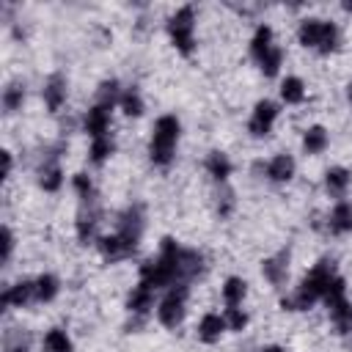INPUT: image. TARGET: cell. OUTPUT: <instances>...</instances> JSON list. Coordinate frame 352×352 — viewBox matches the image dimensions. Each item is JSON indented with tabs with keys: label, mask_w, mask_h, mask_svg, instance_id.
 Instances as JSON below:
<instances>
[{
	"label": "cell",
	"mask_w": 352,
	"mask_h": 352,
	"mask_svg": "<svg viewBox=\"0 0 352 352\" xmlns=\"http://www.w3.org/2000/svg\"><path fill=\"white\" fill-rule=\"evenodd\" d=\"M63 146H55V148H47V154H44V162L38 165V187L44 190V192H55V190H60V184H63V168H60V162H58V154L55 151H60Z\"/></svg>",
	"instance_id": "ba28073f"
},
{
	"label": "cell",
	"mask_w": 352,
	"mask_h": 352,
	"mask_svg": "<svg viewBox=\"0 0 352 352\" xmlns=\"http://www.w3.org/2000/svg\"><path fill=\"white\" fill-rule=\"evenodd\" d=\"M261 352H283V349H280V346H278V344H272V346H264V349H261Z\"/></svg>",
	"instance_id": "60d3db41"
},
{
	"label": "cell",
	"mask_w": 352,
	"mask_h": 352,
	"mask_svg": "<svg viewBox=\"0 0 352 352\" xmlns=\"http://www.w3.org/2000/svg\"><path fill=\"white\" fill-rule=\"evenodd\" d=\"M349 182H352V173H349L346 168H341V165L324 170V190H327L333 198H344Z\"/></svg>",
	"instance_id": "44dd1931"
},
{
	"label": "cell",
	"mask_w": 352,
	"mask_h": 352,
	"mask_svg": "<svg viewBox=\"0 0 352 352\" xmlns=\"http://www.w3.org/2000/svg\"><path fill=\"white\" fill-rule=\"evenodd\" d=\"M143 228H146V209H143V204H129V206L118 214L116 234H118L126 245H132V248L138 250L140 236H143Z\"/></svg>",
	"instance_id": "52a82bcc"
},
{
	"label": "cell",
	"mask_w": 352,
	"mask_h": 352,
	"mask_svg": "<svg viewBox=\"0 0 352 352\" xmlns=\"http://www.w3.org/2000/svg\"><path fill=\"white\" fill-rule=\"evenodd\" d=\"M30 349V333L11 327L3 338V352H28Z\"/></svg>",
	"instance_id": "4dcf8cb0"
},
{
	"label": "cell",
	"mask_w": 352,
	"mask_h": 352,
	"mask_svg": "<svg viewBox=\"0 0 352 352\" xmlns=\"http://www.w3.org/2000/svg\"><path fill=\"white\" fill-rule=\"evenodd\" d=\"M187 294H190L187 283H176V286H170L162 294V300L157 305V319H160L162 327H170L173 330V327L182 324L184 311H187Z\"/></svg>",
	"instance_id": "8992f818"
},
{
	"label": "cell",
	"mask_w": 352,
	"mask_h": 352,
	"mask_svg": "<svg viewBox=\"0 0 352 352\" xmlns=\"http://www.w3.org/2000/svg\"><path fill=\"white\" fill-rule=\"evenodd\" d=\"M154 292L157 289H151L148 283H143V280H138V286H132V292H129V297H126V311L132 314V316H148V311H151V305H154Z\"/></svg>",
	"instance_id": "5bb4252c"
},
{
	"label": "cell",
	"mask_w": 352,
	"mask_h": 352,
	"mask_svg": "<svg viewBox=\"0 0 352 352\" xmlns=\"http://www.w3.org/2000/svg\"><path fill=\"white\" fill-rule=\"evenodd\" d=\"M294 157L292 154H275L267 165H264V173H267V179L270 182H275V184H286V182H292V176H294Z\"/></svg>",
	"instance_id": "2e32d148"
},
{
	"label": "cell",
	"mask_w": 352,
	"mask_h": 352,
	"mask_svg": "<svg viewBox=\"0 0 352 352\" xmlns=\"http://www.w3.org/2000/svg\"><path fill=\"white\" fill-rule=\"evenodd\" d=\"M226 324H228V330H245V324H248V314L239 308V305H234V308H226Z\"/></svg>",
	"instance_id": "74e56055"
},
{
	"label": "cell",
	"mask_w": 352,
	"mask_h": 352,
	"mask_svg": "<svg viewBox=\"0 0 352 352\" xmlns=\"http://www.w3.org/2000/svg\"><path fill=\"white\" fill-rule=\"evenodd\" d=\"M327 143H330V135H327V129L319 126V124L308 126L305 135H302V148H305V154H322V151L327 148Z\"/></svg>",
	"instance_id": "cb8c5ba5"
},
{
	"label": "cell",
	"mask_w": 352,
	"mask_h": 352,
	"mask_svg": "<svg viewBox=\"0 0 352 352\" xmlns=\"http://www.w3.org/2000/svg\"><path fill=\"white\" fill-rule=\"evenodd\" d=\"M327 314H330V322L336 324V330L341 336H349L352 333V302L344 297V300H336L327 305Z\"/></svg>",
	"instance_id": "ffe728a7"
},
{
	"label": "cell",
	"mask_w": 352,
	"mask_h": 352,
	"mask_svg": "<svg viewBox=\"0 0 352 352\" xmlns=\"http://www.w3.org/2000/svg\"><path fill=\"white\" fill-rule=\"evenodd\" d=\"M204 270V253L192 248H182L176 239L165 236L160 253L140 264V280L151 289H170L176 283H190Z\"/></svg>",
	"instance_id": "6da1fadb"
},
{
	"label": "cell",
	"mask_w": 352,
	"mask_h": 352,
	"mask_svg": "<svg viewBox=\"0 0 352 352\" xmlns=\"http://www.w3.org/2000/svg\"><path fill=\"white\" fill-rule=\"evenodd\" d=\"M223 330H228V324H226V319H223L220 314H204L195 333H198V338H201L204 344H214V341H220Z\"/></svg>",
	"instance_id": "ac0fdd59"
},
{
	"label": "cell",
	"mask_w": 352,
	"mask_h": 352,
	"mask_svg": "<svg viewBox=\"0 0 352 352\" xmlns=\"http://www.w3.org/2000/svg\"><path fill=\"white\" fill-rule=\"evenodd\" d=\"M346 297V283H344V278L341 275H336L333 280H330V286H327V292H324V305H330V302H336V300H344Z\"/></svg>",
	"instance_id": "8d00e7d4"
},
{
	"label": "cell",
	"mask_w": 352,
	"mask_h": 352,
	"mask_svg": "<svg viewBox=\"0 0 352 352\" xmlns=\"http://www.w3.org/2000/svg\"><path fill=\"white\" fill-rule=\"evenodd\" d=\"M333 278H336V264H333V258H319V261L305 272V278L300 280L297 292H294L292 297H283V300H280V308H283V311H308V308H314V305L324 297V292H327V286H330Z\"/></svg>",
	"instance_id": "7a4b0ae2"
},
{
	"label": "cell",
	"mask_w": 352,
	"mask_h": 352,
	"mask_svg": "<svg viewBox=\"0 0 352 352\" xmlns=\"http://www.w3.org/2000/svg\"><path fill=\"white\" fill-rule=\"evenodd\" d=\"M297 41L305 50H316L322 55H330L338 47V28H336V22H327L319 16H305L297 28Z\"/></svg>",
	"instance_id": "277c9868"
},
{
	"label": "cell",
	"mask_w": 352,
	"mask_h": 352,
	"mask_svg": "<svg viewBox=\"0 0 352 352\" xmlns=\"http://www.w3.org/2000/svg\"><path fill=\"white\" fill-rule=\"evenodd\" d=\"M245 294H248V283H245L242 278H236V275L226 278V283H223V300H226V305H228V308L242 305Z\"/></svg>",
	"instance_id": "83f0119b"
},
{
	"label": "cell",
	"mask_w": 352,
	"mask_h": 352,
	"mask_svg": "<svg viewBox=\"0 0 352 352\" xmlns=\"http://www.w3.org/2000/svg\"><path fill=\"white\" fill-rule=\"evenodd\" d=\"M179 135H182V124H179V118L173 113H165V116H160L154 121L151 140H148V160L157 168H168L173 162Z\"/></svg>",
	"instance_id": "3957f363"
},
{
	"label": "cell",
	"mask_w": 352,
	"mask_h": 352,
	"mask_svg": "<svg viewBox=\"0 0 352 352\" xmlns=\"http://www.w3.org/2000/svg\"><path fill=\"white\" fill-rule=\"evenodd\" d=\"M33 283H36V300H38V302H50V300H55V297H58L60 283H58V278H55L52 272L38 275Z\"/></svg>",
	"instance_id": "f1b7e54d"
},
{
	"label": "cell",
	"mask_w": 352,
	"mask_h": 352,
	"mask_svg": "<svg viewBox=\"0 0 352 352\" xmlns=\"http://www.w3.org/2000/svg\"><path fill=\"white\" fill-rule=\"evenodd\" d=\"M82 129L94 138H102V135H110V107H102V104H94L88 107L85 118H82Z\"/></svg>",
	"instance_id": "9a60e30c"
},
{
	"label": "cell",
	"mask_w": 352,
	"mask_h": 352,
	"mask_svg": "<svg viewBox=\"0 0 352 352\" xmlns=\"http://www.w3.org/2000/svg\"><path fill=\"white\" fill-rule=\"evenodd\" d=\"M289 248H283V250H278L275 256H270V258H264L261 261V275L272 283V286H283L286 283V278H289Z\"/></svg>",
	"instance_id": "4fadbf2b"
},
{
	"label": "cell",
	"mask_w": 352,
	"mask_h": 352,
	"mask_svg": "<svg viewBox=\"0 0 352 352\" xmlns=\"http://www.w3.org/2000/svg\"><path fill=\"white\" fill-rule=\"evenodd\" d=\"M346 99H349V104H352V82L346 85Z\"/></svg>",
	"instance_id": "b9f144b4"
},
{
	"label": "cell",
	"mask_w": 352,
	"mask_h": 352,
	"mask_svg": "<svg viewBox=\"0 0 352 352\" xmlns=\"http://www.w3.org/2000/svg\"><path fill=\"white\" fill-rule=\"evenodd\" d=\"M121 85H118V80L116 77H110V80H102L99 82V88H96V104H102V107H110L113 110V104H118L121 102Z\"/></svg>",
	"instance_id": "484cf974"
},
{
	"label": "cell",
	"mask_w": 352,
	"mask_h": 352,
	"mask_svg": "<svg viewBox=\"0 0 352 352\" xmlns=\"http://www.w3.org/2000/svg\"><path fill=\"white\" fill-rule=\"evenodd\" d=\"M280 63H283V50L280 47H272V52L258 63V69L264 72V77H275L278 69H280Z\"/></svg>",
	"instance_id": "d590c367"
},
{
	"label": "cell",
	"mask_w": 352,
	"mask_h": 352,
	"mask_svg": "<svg viewBox=\"0 0 352 352\" xmlns=\"http://www.w3.org/2000/svg\"><path fill=\"white\" fill-rule=\"evenodd\" d=\"M121 110H124V116H129V118H138L140 113H143V96H140V91L132 85V88H126L124 94H121Z\"/></svg>",
	"instance_id": "d6a6232c"
},
{
	"label": "cell",
	"mask_w": 352,
	"mask_h": 352,
	"mask_svg": "<svg viewBox=\"0 0 352 352\" xmlns=\"http://www.w3.org/2000/svg\"><path fill=\"white\" fill-rule=\"evenodd\" d=\"M72 187H74V192L80 195L82 204L85 201H96V190H94V182H91L88 173H74L72 176Z\"/></svg>",
	"instance_id": "836d02e7"
},
{
	"label": "cell",
	"mask_w": 352,
	"mask_h": 352,
	"mask_svg": "<svg viewBox=\"0 0 352 352\" xmlns=\"http://www.w3.org/2000/svg\"><path fill=\"white\" fill-rule=\"evenodd\" d=\"M113 151H116V140H113V135H102V138H94V140H91V151H88V157H91L94 165H104V162L113 157Z\"/></svg>",
	"instance_id": "4316f807"
},
{
	"label": "cell",
	"mask_w": 352,
	"mask_h": 352,
	"mask_svg": "<svg viewBox=\"0 0 352 352\" xmlns=\"http://www.w3.org/2000/svg\"><path fill=\"white\" fill-rule=\"evenodd\" d=\"M272 28L270 25H258L256 28V33H253V38H250V55H253V60L256 63H261L270 52H272Z\"/></svg>",
	"instance_id": "7402d4cb"
},
{
	"label": "cell",
	"mask_w": 352,
	"mask_h": 352,
	"mask_svg": "<svg viewBox=\"0 0 352 352\" xmlns=\"http://www.w3.org/2000/svg\"><path fill=\"white\" fill-rule=\"evenodd\" d=\"M0 157H3V179H8V176H11V168H14V160H11V151L6 148V151H3Z\"/></svg>",
	"instance_id": "ab89813d"
},
{
	"label": "cell",
	"mask_w": 352,
	"mask_h": 352,
	"mask_svg": "<svg viewBox=\"0 0 352 352\" xmlns=\"http://www.w3.org/2000/svg\"><path fill=\"white\" fill-rule=\"evenodd\" d=\"M341 8H344V11H349V14H352V3H341Z\"/></svg>",
	"instance_id": "7bdbcfd3"
},
{
	"label": "cell",
	"mask_w": 352,
	"mask_h": 352,
	"mask_svg": "<svg viewBox=\"0 0 352 352\" xmlns=\"http://www.w3.org/2000/svg\"><path fill=\"white\" fill-rule=\"evenodd\" d=\"M327 228L330 234H349L352 231V204L349 201H338L327 217Z\"/></svg>",
	"instance_id": "d6986e66"
},
{
	"label": "cell",
	"mask_w": 352,
	"mask_h": 352,
	"mask_svg": "<svg viewBox=\"0 0 352 352\" xmlns=\"http://www.w3.org/2000/svg\"><path fill=\"white\" fill-rule=\"evenodd\" d=\"M346 338H349V341H346V352H352V333H349Z\"/></svg>",
	"instance_id": "ee69618b"
},
{
	"label": "cell",
	"mask_w": 352,
	"mask_h": 352,
	"mask_svg": "<svg viewBox=\"0 0 352 352\" xmlns=\"http://www.w3.org/2000/svg\"><path fill=\"white\" fill-rule=\"evenodd\" d=\"M99 220H102V209H99V201H85L77 212V220H74V228H77V239L82 245H88L94 236H96V228H99Z\"/></svg>",
	"instance_id": "30bf717a"
},
{
	"label": "cell",
	"mask_w": 352,
	"mask_h": 352,
	"mask_svg": "<svg viewBox=\"0 0 352 352\" xmlns=\"http://www.w3.org/2000/svg\"><path fill=\"white\" fill-rule=\"evenodd\" d=\"M96 248H99V253H102V258L107 261V264H116V261H124V258H129L132 253H135V248L132 245H126L116 231L113 234H104V236H99V242H96Z\"/></svg>",
	"instance_id": "7c38bea8"
},
{
	"label": "cell",
	"mask_w": 352,
	"mask_h": 352,
	"mask_svg": "<svg viewBox=\"0 0 352 352\" xmlns=\"http://www.w3.org/2000/svg\"><path fill=\"white\" fill-rule=\"evenodd\" d=\"M30 300H36V283L33 280H16V283L6 286V292H3V308H11V305L22 308Z\"/></svg>",
	"instance_id": "e0dca14e"
},
{
	"label": "cell",
	"mask_w": 352,
	"mask_h": 352,
	"mask_svg": "<svg viewBox=\"0 0 352 352\" xmlns=\"http://www.w3.org/2000/svg\"><path fill=\"white\" fill-rule=\"evenodd\" d=\"M22 102H25V82L22 80H11L3 88V110L11 116V113L22 110Z\"/></svg>",
	"instance_id": "d4e9b609"
},
{
	"label": "cell",
	"mask_w": 352,
	"mask_h": 352,
	"mask_svg": "<svg viewBox=\"0 0 352 352\" xmlns=\"http://www.w3.org/2000/svg\"><path fill=\"white\" fill-rule=\"evenodd\" d=\"M234 206H236L234 190H231L228 184H220V190H217V214H220V217H228V214L234 212Z\"/></svg>",
	"instance_id": "e575fe53"
},
{
	"label": "cell",
	"mask_w": 352,
	"mask_h": 352,
	"mask_svg": "<svg viewBox=\"0 0 352 352\" xmlns=\"http://www.w3.org/2000/svg\"><path fill=\"white\" fill-rule=\"evenodd\" d=\"M278 118V104L270 102V99H258L253 113H250V121H248V132L253 138H264L272 132V124Z\"/></svg>",
	"instance_id": "9c48e42d"
},
{
	"label": "cell",
	"mask_w": 352,
	"mask_h": 352,
	"mask_svg": "<svg viewBox=\"0 0 352 352\" xmlns=\"http://www.w3.org/2000/svg\"><path fill=\"white\" fill-rule=\"evenodd\" d=\"M44 352H72V338L66 336V330L52 327L44 336Z\"/></svg>",
	"instance_id": "1f68e13d"
},
{
	"label": "cell",
	"mask_w": 352,
	"mask_h": 352,
	"mask_svg": "<svg viewBox=\"0 0 352 352\" xmlns=\"http://www.w3.org/2000/svg\"><path fill=\"white\" fill-rule=\"evenodd\" d=\"M41 96H44L47 110H50V113H58V110L66 104V96H69V82H66V77H63L60 72L50 74L47 82H44V88H41Z\"/></svg>",
	"instance_id": "8fae6325"
},
{
	"label": "cell",
	"mask_w": 352,
	"mask_h": 352,
	"mask_svg": "<svg viewBox=\"0 0 352 352\" xmlns=\"http://www.w3.org/2000/svg\"><path fill=\"white\" fill-rule=\"evenodd\" d=\"M11 253H14V231L8 226H3V253H0V261L8 264L11 261Z\"/></svg>",
	"instance_id": "f35d334b"
},
{
	"label": "cell",
	"mask_w": 352,
	"mask_h": 352,
	"mask_svg": "<svg viewBox=\"0 0 352 352\" xmlns=\"http://www.w3.org/2000/svg\"><path fill=\"white\" fill-rule=\"evenodd\" d=\"M168 36L182 55H192L195 50V8L192 6H182L168 16Z\"/></svg>",
	"instance_id": "5b68a950"
},
{
	"label": "cell",
	"mask_w": 352,
	"mask_h": 352,
	"mask_svg": "<svg viewBox=\"0 0 352 352\" xmlns=\"http://www.w3.org/2000/svg\"><path fill=\"white\" fill-rule=\"evenodd\" d=\"M206 173H209L217 184H226V179L231 176V160H228V154H223V151H209V157H206Z\"/></svg>",
	"instance_id": "603a6c76"
},
{
	"label": "cell",
	"mask_w": 352,
	"mask_h": 352,
	"mask_svg": "<svg viewBox=\"0 0 352 352\" xmlns=\"http://www.w3.org/2000/svg\"><path fill=\"white\" fill-rule=\"evenodd\" d=\"M280 99L286 104H300L305 99V82L300 77H286L280 82Z\"/></svg>",
	"instance_id": "f546056e"
}]
</instances>
